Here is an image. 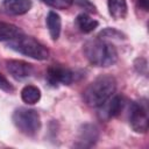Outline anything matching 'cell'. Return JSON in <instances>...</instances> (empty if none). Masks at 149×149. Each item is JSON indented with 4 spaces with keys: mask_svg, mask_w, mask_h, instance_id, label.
Returning <instances> with one entry per match:
<instances>
[{
    "mask_svg": "<svg viewBox=\"0 0 149 149\" xmlns=\"http://www.w3.org/2000/svg\"><path fill=\"white\" fill-rule=\"evenodd\" d=\"M116 90V80L111 74H101L97 77L84 91V101L91 107L101 106L109 99Z\"/></svg>",
    "mask_w": 149,
    "mask_h": 149,
    "instance_id": "cell-1",
    "label": "cell"
},
{
    "mask_svg": "<svg viewBox=\"0 0 149 149\" xmlns=\"http://www.w3.org/2000/svg\"><path fill=\"white\" fill-rule=\"evenodd\" d=\"M84 55L87 61L95 66L107 68L116 63L118 51L115 47L101 38L91 40L84 45Z\"/></svg>",
    "mask_w": 149,
    "mask_h": 149,
    "instance_id": "cell-2",
    "label": "cell"
},
{
    "mask_svg": "<svg viewBox=\"0 0 149 149\" xmlns=\"http://www.w3.org/2000/svg\"><path fill=\"white\" fill-rule=\"evenodd\" d=\"M8 47L16 52L37 61H44L49 57V50L41 42L31 36H26L21 34L20 36L8 41Z\"/></svg>",
    "mask_w": 149,
    "mask_h": 149,
    "instance_id": "cell-3",
    "label": "cell"
},
{
    "mask_svg": "<svg viewBox=\"0 0 149 149\" xmlns=\"http://www.w3.org/2000/svg\"><path fill=\"white\" fill-rule=\"evenodd\" d=\"M15 127L27 136H35L41 129V118L35 109L20 107L12 116Z\"/></svg>",
    "mask_w": 149,
    "mask_h": 149,
    "instance_id": "cell-4",
    "label": "cell"
},
{
    "mask_svg": "<svg viewBox=\"0 0 149 149\" xmlns=\"http://www.w3.org/2000/svg\"><path fill=\"white\" fill-rule=\"evenodd\" d=\"M129 125L136 133H146L149 126L148 107L146 102H133L129 107L128 114Z\"/></svg>",
    "mask_w": 149,
    "mask_h": 149,
    "instance_id": "cell-5",
    "label": "cell"
},
{
    "mask_svg": "<svg viewBox=\"0 0 149 149\" xmlns=\"http://www.w3.org/2000/svg\"><path fill=\"white\" fill-rule=\"evenodd\" d=\"M47 80L50 85H70L76 80V73L62 65H51L47 71Z\"/></svg>",
    "mask_w": 149,
    "mask_h": 149,
    "instance_id": "cell-6",
    "label": "cell"
},
{
    "mask_svg": "<svg viewBox=\"0 0 149 149\" xmlns=\"http://www.w3.org/2000/svg\"><path fill=\"white\" fill-rule=\"evenodd\" d=\"M123 106H125V100L121 95L111 97L101 106H99L100 109H99L98 115L102 120H109L112 118L118 116L123 109Z\"/></svg>",
    "mask_w": 149,
    "mask_h": 149,
    "instance_id": "cell-7",
    "label": "cell"
},
{
    "mask_svg": "<svg viewBox=\"0 0 149 149\" xmlns=\"http://www.w3.org/2000/svg\"><path fill=\"white\" fill-rule=\"evenodd\" d=\"M6 68L9 74L16 80H22L30 77L34 72V68L30 63L19 59H9L6 62Z\"/></svg>",
    "mask_w": 149,
    "mask_h": 149,
    "instance_id": "cell-8",
    "label": "cell"
},
{
    "mask_svg": "<svg viewBox=\"0 0 149 149\" xmlns=\"http://www.w3.org/2000/svg\"><path fill=\"white\" fill-rule=\"evenodd\" d=\"M99 139V129L97 126L86 123L80 127L78 132V137L76 142V147L79 148H88L92 147Z\"/></svg>",
    "mask_w": 149,
    "mask_h": 149,
    "instance_id": "cell-9",
    "label": "cell"
},
{
    "mask_svg": "<svg viewBox=\"0 0 149 149\" xmlns=\"http://www.w3.org/2000/svg\"><path fill=\"white\" fill-rule=\"evenodd\" d=\"M2 6L10 15H22L30 10L33 2L31 0H3Z\"/></svg>",
    "mask_w": 149,
    "mask_h": 149,
    "instance_id": "cell-10",
    "label": "cell"
},
{
    "mask_svg": "<svg viewBox=\"0 0 149 149\" xmlns=\"http://www.w3.org/2000/svg\"><path fill=\"white\" fill-rule=\"evenodd\" d=\"M45 23H47V28L49 30L50 37L54 41L58 40V37L61 35V29H62V20H61V16L56 12L51 10L47 15Z\"/></svg>",
    "mask_w": 149,
    "mask_h": 149,
    "instance_id": "cell-11",
    "label": "cell"
},
{
    "mask_svg": "<svg viewBox=\"0 0 149 149\" xmlns=\"http://www.w3.org/2000/svg\"><path fill=\"white\" fill-rule=\"evenodd\" d=\"M108 10L113 19L122 20L127 15L126 0H108Z\"/></svg>",
    "mask_w": 149,
    "mask_h": 149,
    "instance_id": "cell-12",
    "label": "cell"
},
{
    "mask_svg": "<svg viewBox=\"0 0 149 149\" xmlns=\"http://www.w3.org/2000/svg\"><path fill=\"white\" fill-rule=\"evenodd\" d=\"M21 99L28 105H34L41 99V90L34 85H26L21 90Z\"/></svg>",
    "mask_w": 149,
    "mask_h": 149,
    "instance_id": "cell-13",
    "label": "cell"
},
{
    "mask_svg": "<svg viewBox=\"0 0 149 149\" xmlns=\"http://www.w3.org/2000/svg\"><path fill=\"white\" fill-rule=\"evenodd\" d=\"M76 23L78 26V28L83 31V33H91L98 26L99 22L94 19H92L90 15H87L86 13H80L77 17H76Z\"/></svg>",
    "mask_w": 149,
    "mask_h": 149,
    "instance_id": "cell-14",
    "label": "cell"
},
{
    "mask_svg": "<svg viewBox=\"0 0 149 149\" xmlns=\"http://www.w3.org/2000/svg\"><path fill=\"white\" fill-rule=\"evenodd\" d=\"M22 34L21 29L12 23L1 22L0 21V42L1 41H10Z\"/></svg>",
    "mask_w": 149,
    "mask_h": 149,
    "instance_id": "cell-15",
    "label": "cell"
},
{
    "mask_svg": "<svg viewBox=\"0 0 149 149\" xmlns=\"http://www.w3.org/2000/svg\"><path fill=\"white\" fill-rule=\"evenodd\" d=\"M41 1L57 9H66L73 3V0H41Z\"/></svg>",
    "mask_w": 149,
    "mask_h": 149,
    "instance_id": "cell-16",
    "label": "cell"
},
{
    "mask_svg": "<svg viewBox=\"0 0 149 149\" xmlns=\"http://www.w3.org/2000/svg\"><path fill=\"white\" fill-rule=\"evenodd\" d=\"M99 37L102 38V37H107V38H125L126 35L122 34L120 30L118 29H114V28H106L104 30L100 31L99 34Z\"/></svg>",
    "mask_w": 149,
    "mask_h": 149,
    "instance_id": "cell-17",
    "label": "cell"
},
{
    "mask_svg": "<svg viewBox=\"0 0 149 149\" xmlns=\"http://www.w3.org/2000/svg\"><path fill=\"white\" fill-rule=\"evenodd\" d=\"M77 2V5L81 8H84L85 10L90 12V13H95L97 12V8L90 1V0H74Z\"/></svg>",
    "mask_w": 149,
    "mask_h": 149,
    "instance_id": "cell-18",
    "label": "cell"
},
{
    "mask_svg": "<svg viewBox=\"0 0 149 149\" xmlns=\"http://www.w3.org/2000/svg\"><path fill=\"white\" fill-rule=\"evenodd\" d=\"M0 90L5 91V92H8V93H12L14 91V87L13 85L7 80V78L5 76H2L0 73Z\"/></svg>",
    "mask_w": 149,
    "mask_h": 149,
    "instance_id": "cell-19",
    "label": "cell"
},
{
    "mask_svg": "<svg viewBox=\"0 0 149 149\" xmlns=\"http://www.w3.org/2000/svg\"><path fill=\"white\" fill-rule=\"evenodd\" d=\"M136 3L143 10H146V12L148 10V0H136Z\"/></svg>",
    "mask_w": 149,
    "mask_h": 149,
    "instance_id": "cell-20",
    "label": "cell"
}]
</instances>
